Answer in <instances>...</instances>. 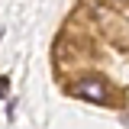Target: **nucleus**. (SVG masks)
Masks as SVG:
<instances>
[{
  "label": "nucleus",
  "instance_id": "nucleus-1",
  "mask_svg": "<svg viewBox=\"0 0 129 129\" xmlns=\"http://www.w3.org/2000/svg\"><path fill=\"white\" fill-rule=\"evenodd\" d=\"M71 94L84 97V100H94V103H107V87H103V81H97V78L78 81V84L71 87Z\"/></svg>",
  "mask_w": 129,
  "mask_h": 129
},
{
  "label": "nucleus",
  "instance_id": "nucleus-2",
  "mask_svg": "<svg viewBox=\"0 0 129 129\" xmlns=\"http://www.w3.org/2000/svg\"><path fill=\"white\" fill-rule=\"evenodd\" d=\"M7 87H10V78H7V74H3V78H0V100H3V97H7Z\"/></svg>",
  "mask_w": 129,
  "mask_h": 129
}]
</instances>
